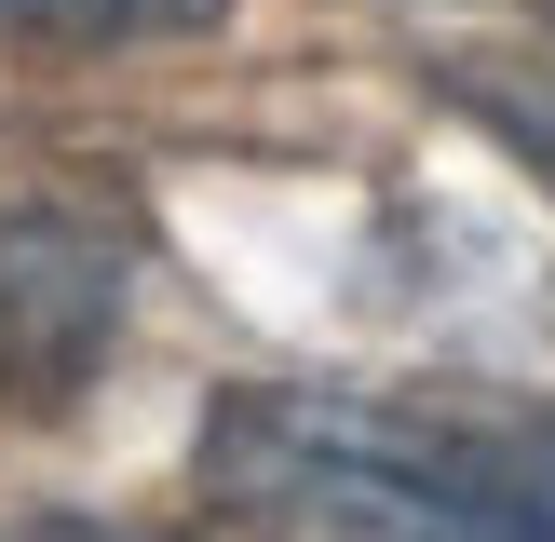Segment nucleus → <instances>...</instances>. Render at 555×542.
Listing matches in <instances>:
<instances>
[{"label":"nucleus","instance_id":"f257e3e1","mask_svg":"<svg viewBox=\"0 0 555 542\" xmlns=\"http://www.w3.org/2000/svg\"><path fill=\"white\" fill-rule=\"evenodd\" d=\"M204 502L271 542H555V406L244 379L204 421Z\"/></svg>","mask_w":555,"mask_h":542},{"label":"nucleus","instance_id":"39448f33","mask_svg":"<svg viewBox=\"0 0 555 542\" xmlns=\"http://www.w3.org/2000/svg\"><path fill=\"white\" fill-rule=\"evenodd\" d=\"M27 542H177V529H135V515H41Z\"/></svg>","mask_w":555,"mask_h":542},{"label":"nucleus","instance_id":"f03ea898","mask_svg":"<svg viewBox=\"0 0 555 542\" xmlns=\"http://www.w3.org/2000/svg\"><path fill=\"white\" fill-rule=\"evenodd\" d=\"M122 285H135V258L108 217H68V204L0 217V393L14 406L81 393L122 339Z\"/></svg>","mask_w":555,"mask_h":542},{"label":"nucleus","instance_id":"7ed1b4c3","mask_svg":"<svg viewBox=\"0 0 555 542\" xmlns=\"http://www.w3.org/2000/svg\"><path fill=\"white\" fill-rule=\"evenodd\" d=\"M434 81H448V108H475L515 163L555 177V27H542V41H475V54H448Z\"/></svg>","mask_w":555,"mask_h":542},{"label":"nucleus","instance_id":"20e7f679","mask_svg":"<svg viewBox=\"0 0 555 542\" xmlns=\"http://www.w3.org/2000/svg\"><path fill=\"white\" fill-rule=\"evenodd\" d=\"M231 0H0V27L14 41H190V27H217Z\"/></svg>","mask_w":555,"mask_h":542}]
</instances>
